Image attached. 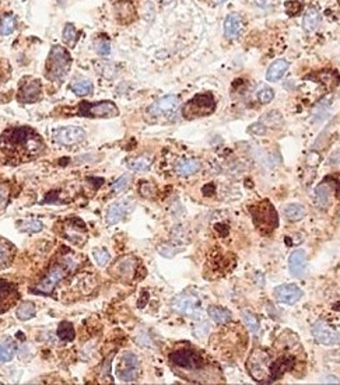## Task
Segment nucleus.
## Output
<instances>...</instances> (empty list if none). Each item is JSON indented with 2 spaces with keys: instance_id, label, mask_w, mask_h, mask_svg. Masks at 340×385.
Here are the masks:
<instances>
[{
  "instance_id": "10",
  "label": "nucleus",
  "mask_w": 340,
  "mask_h": 385,
  "mask_svg": "<svg viewBox=\"0 0 340 385\" xmlns=\"http://www.w3.org/2000/svg\"><path fill=\"white\" fill-rule=\"evenodd\" d=\"M137 261L133 257H123L119 258L115 264L111 266L109 273L116 279L122 280V282H132L135 273H136Z\"/></svg>"
},
{
  "instance_id": "32",
  "label": "nucleus",
  "mask_w": 340,
  "mask_h": 385,
  "mask_svg": "<svg viewBox=\"0 0 340 385\" xmlns=\"http://www.w3.org/2000/svg\"><path fill=\"white\" fill-rule=\"evenodd\" d=\"M151 162H153V158L150 155H139L136 158H132L128 162V165L133 171H146V169L150 168Z\"/></svg>"
},
{
  "instance_id": "39",
  "label": "nucleus",
  "mask_w": 340,
  "mask_h": 385,
  "mask_svg": "<svg viewBox=\"0 0 340 385\" xmlns=\"http://www.w3.org/2000/svg\"><path fill=\"white\" fill-rule=\"evenodd\" d=\"M93 257L96 259L98 266H105V265L109 262V259H111L108 251L104 250V248H96V250H93Z\"/></svg>"
},
{
  "instance_id": "7",
  "label": "nucleus",
  "mask_w": 340,
  "mask_h": 385,
  "mask_svg": "<svg viewBox=\"0 0 340 385\" xmlns=\"http://www.w3.org/2000/svg\"><path fill=\"white\" fill-rule=\"evenodd\" d=\"M118 114H119V111L114 102L83 101L79 104L73 115L86 116V118H114V116H118Z\"/></svg>"
},
{
  "instance_id": "21",
  "label": "nucleus",
  "mask_w": 340,
  "mask_h": 385,
  "mask_svg": "<svg viewBox=\"0 0 340 385\" xmlns=\"http://www.w3.org/2000/svg\"><path fill=\"white\" fill-rule=\"evenodd\" d=\"M242 31V20L237 13L228 14L224 21V35L228 40L237 38Z\"/></svg>"
},
{
  "instance_id": "42",
  "label": "nucleus",
  "mask_w": 340,
  "mask_h": 385,
  "mask_svg": "<svg viewBox=\"0 0 340 385\" xmlns=\"http://www.w3.org/2000/svg\"><path fill=\"white\" fill-rule=\"evenodd\" d=\"M96 45L98 55H101V56H108V55L111 54V45H109L108 41H98Z\"/></svg>"
},
{
  "instance_id": "4",
  "label": "nucleus",
  "mask_w": 340,
  "mask_h": 385,
  "mask_svg": "<svg viewBox=\"0 0 340 385\" xmlns=\"http://www.w3.org/2000/svg\"><path fill=\"white\" fill-rule=\"evenodd\" d=\"M251 215L253 224L256 227V230L263 234V236H270L273 231L277 229L279 226V216L277 212L274 209L272 203L269 201H262V202L252 205Z\"/></svg>"
},
{
  "instance_id": "6",
  "label": "nucleus",
  "mask_w": 340,
  "mask_h": 385,
  "mask_svg": "<svg viewBox=\"0 0 340 385\" xmlns=\"http://www.w3.org/2000/svg\"><path fill=\"white\" fill-rule=\"evenodd\" d=\"M216 109V100L214 95L206 91L202 94L195 95L192 100L186 102L182 108V115L185 119H197L202 116H207L213 114V111Z\"/></svg>"
},
{
  "instance_id": "45",
  "label": "nucleus",
  "mask_w": 340,
  "mask_h": 385,
  "mask_svg": "<svg viewBox=\"0 0 340 385\" xmlns=\"http://www.w3.org/2000/svg\"><path fill=\"white\" fill-rule=\"evenodd\" d=\"M255 6L260 7V9H267V7H273L277 5L279 0H252Z\"/></svg>"
},
{
  "instance_id": "19",
  "label": "nucleus",
  "mask_w": 340,
  "mask_h": 385,
  "mask_svg": "<svg viewBox=\"0 0 340 385\" xmlns=\"http://www.w3.org/2000/svg\"><path fill=\"white\" fill-rule=\"evenodd\" d=\"M17 298H19V293L16 286L7 283L6 280H0V314L9 310L16 303Z\"/></svg>"
},
{
  "instance_id": "22",
  "label": "nucleus",
  "mask_w": 340,
  "mask_h": 385,
  "mask_svg": "<svg viewBox=\"0 0 340 385\" xmlns=\"http://www.w3.org/2000/svg\"><path fill=\"white\" fill-rule=\"evenodd\" d=\"M332 192H333V188L330 186V183H320L315 189V205L320 209H326L332 201Z\"/></svg>"
},
{
  "instance_id": "28",
  "label": "nucleus",
  "mask_w": 340,
  "mask_h": 385,
  "mask_svg": "<svg viewBox=\"0 0 340 385\" xmlns=\"http://www.w3.org/2000/svg\"><path fill=\"white\" fill-rule=\"evenodd\" d=\"M260 123L263 126L279 129L284 125V119H283V116H281L279 111H270V112H266L265 115L260 118Z\"/></svg>"
},
{
  "instance_id": "11",
  "label": "nucleus",
  "mask_w": 340,
  "mask_h": 385,
  "mask_svg": "<svg viewBox=\"0 0 340 385\" xmlns=\"http://www.w3.org/2000/svg\"><path fill=\"white\" fill-rule=\"evenodd\" d=\"M139 358L132 351H125L118 365V377L122 381H135L139 375Z\"/></svg>"
},
{
  "instance_id": "31",
  "label": "nucleus",
  "mask_w": 340,
  "mask_h": 385,
  "mask_svg": "<svg viewBox=\"0 0 340 385\" xmlns=\"http://www.w3.org/2000/svg\"><path fill=\"white\" fill-rule=\"evenodd\" d=\"M58 338L63 340V342H72L76 338V332L73 325L68 322V321L61 322L59 326H58Z\"/></svg>"
},
{
  "instance_id": "36",
  "label": "nucleus",
  "mask_w": 340,
  "mask_h": 385,
  "mask_svg": "<svg viewBox=\"0 0 340 385\" xmlns=\"http://www.w3.org/2000/svg\"><path fill=\"white\" fill-rule=\"evenodd\" d=\"M256 97H258V100L262 102V104H269V102L274 98V91H273L270 87L262 84V86L256 90Z\"/></svg>"
},
{
  "instance_id": "30",
  "label": "nucleus",
  "mask_w": 340,
  "mask_h": 385,
  "mask_svg": "<svg viewBox=\"0 0 340 385\" xmlns=\"http://www.w3.org/2000/svg\"><path fill=\"white\" fill-rule=\"evenodd\" d=\"M70 90L77 95H87L91 94L93 91V83L86 79H79V80H75L72 84H70Z\"/></svg>"
},
{
  "instance_id": "47",
  "label": "nucleus",
  "mask_w": 340,
  "mask_h": 385,
  "mask_svg": "<svg viewBox=\"0 0 340 385\" xmlns=\"http://www.w3.org/2000/svg\"><path fill=\"white\" fill-rule=\"evenodd\" d=\"M7 195H9V190L5 185H0V209L6 205Z\"/></svg>"
},
{
  "instance_id": "8",
  "label": "nucleus",
  "mask_w": 340,
  "mask_h": 385,
  "mask_svg": "<svg viewBox=\"0 0 340 385\" xmlns=\"http://www.w3.org/2000/svg\"><path fill=\"white\" fill-rule=\"evenodd\" d=\"M72 268V265L65 264H55L51 269L48 270L47 276L42 279L40 283L34 287V293L37 294H51L56 284L61 282L63 277H66L69 269Z\"/></svg>"
},
{
  "instance_id": "16",
  "label": "nucleus",
  "mask_w": 340,
  "mask_h": 385,
  "mask_svg": "<svg viewBox=\"0 0 340 385\" xmlns=\"http://www.w3.org/2000/svg\"><path fill=\"white\" fill-rule=\"evenodd\" d=\"M133 208H135V205L130 199H122L119 202L112 203L108 208V212H107V223L109 226L119 223L123 217L129 215L130 212L133 210Z\"/></svg>"
},
{
  "instance_id": "15",
  "label": "nucleus",
  "mask_w": 340,
  "mask_h": 385,
  "mask_svg": "<svg viewBox=\"0 0 340 385\" xmlns=\"http://www.w3.org/2000/svg\"><path fill=\"white\" fill-rule=\"evenodd\" d=\"M178 107H179V97H177V95H165L163 98L157 100L150 107L147 112L154 118L171 116L177 112Z\"/></svg>"
},
{
  "instance_id": "35",
  "label": "nucleus",
  "mask_w": 340,
  "mask_h": 385,
  "mask_svg": "<svg viewBox=\"0 0 340 385\" xmlns=\"http://www.w3.org/2000/svg\"><path fill=\"white\" fill-rule=\"evenodd\" d=\"M42 229H44V224L40 220H27V222L19 223V230L24 231V233H30V234L40 233Z\"/></svg>"
},
{
  "instance_id": "43",
  "label": "nucleus",
  "mask_w": 340,
  "mask_h": 385,
  "mask_svg": "<svg viewBox=\"0 0 340 385\" xmlns=\"http://www.w3.org/2000/svg\"><path fill=\"white\" fill-rule=\"evenodd\" d=\"M286 10L290 16H297L301 12V5L299 2H287Z\"/></svg>"
},
{
  "instance_id": "37",
  "label": "nucleus",
  "mask_w": 340,
  "mask_h": 385,
  "mask_svg": "<svg viewBox=\"0 0 340 385\" xmlns=\"http://www.w3.org/2000/svg\"><path fill=\"white\" fill-rule=\"evenodd\" d=\"M242 319H244L246 328H248L252 333H256V332L259 331L258 318L255 317L253 314H251L249 311H244V312H242Z\"/></svg>"
},
{
  "instance_id": "38",
  "label": "nucleus",
  "mask_w": 340,
  "mask_h": 385,
  "mask_svg": "<svg viewBox=\"0 0 340 385\" xmlns=\"http://www.w3.org/2000/svg\"><path fill=\"white\" fill-rule=\"evenodd\" d=\"M130 179H132V176H130L129 174H125V175H122L121 178H118L115 182L112 183L111 190H112L114 194H119V192H123V190L129 186Z\"/></svg>"
},
{
  "instance_id": "9",
  "label": "nucleus",
  "mask_w": 340,
  "mask_h": 385,
  "mask_svg": "<svg viewBox=\"0 0 340 385\" xmlns=\"http://www.w3.org/2000/svg\"><path fill=\"white\" fill-rule=\"evenodd\" d=\"M42 97V83L35 77H24L21 79L17 91V100L21 104H34L40 101Z\"/></svg>"
},
{
  "instance_id": "12",
  "label": "nucleus",
  "mask_w": 340,
  "mask_h": 385,
  "mask_svg": "<svg viewBox=\"0 0 340 385\" xmlns=\"http://www.w3.org/2000/svg\"><path fill=\"white\" fill-rule=\"evenodd\" d=\"M199 305H200V300L195 296V294H179L175 296L171 301V308L175 311L177 314L181 315H186L191 317L199 312Z\"/></svg>"
},
{
  "instance_id": "44",
  "label": "nucleus",
  "mask_w": 340,
  "mask_h": 385,
  "mask_svg": "<svg viewBox=\"0 0 340 385\" xmlns=\"http://www.w3.org/2000/svg\"><path fill=\"white\" fill-rule=\"evenodd\" d=\"M248 132L255 136H263L266 133V128L259 122V123H253L251 128L248 129Z\"/></svg>"
},
{
  "instance_id": "34",
  "label": "nucleus",
  "mask_w": 340,
  "mask_h": 385,
  "mask_svg": "<svg viewBox=\"0 0 340 385\" xmlns=\"http://www.w3.org/2000/svg\"><path fill=\"white\" fill-rule=\"evenodd\" d=\"M79 41V34L76 31V28L73 24H66V27L63 28V42L68 45V47L73 48L76 47Z\"/></svg>"
},
{
  "instance_id": "20",
  "label": "nucleus",
  "mask_w": 340,
  "mask_h": 385,
  "mask_svg": "<svg viewBox=\"0 0 340 385\" xmlns=\"http://www.w3.org/2000/svg\"><path fill=\"white\" fill-rule=\"evenodd\" d=\"M288 268H290V273L294 277L304 276L306 270L305 251L297 250L291 252V255L288 258Z\"/></svg>"
},
{
  "instance_id": "49",
  "label": "nucleus",
  "mask_w": 340,
  "mask_h": 385,
  "mask_svg": "<svg viewBox=\"0 0 340 385\" xmlns=\"http://www.w3.org/2000/svg\"><path fill=\"white\" fill-rule=\"evenodd\" d=\"M217 3H224V2H227V0H216Z\"/></svg>"
},
{
  "instance_id": "1",
  "label": "nucleus",
  "mask_w": 340,
  "mask_h": 385,
  "mask_svg": "<svg viewBox=\"0 0 340 385\" xmlns=\"http://www.w3.org/2000/svg\"><path fill=\"white\" fill-rule=\"evenodd\" d=\"M45 147L41 135L30 126H12L0 135V150L13 165L40 157Z\"/></svg>"
},
{
  "instance_id": "33",
  "label": "nucleus",
  "mask_w": 340,
  "mask_h": 385,
  "mask_svg": "<svg viewBox=\"0 0 340 385\" xmlns=\"http://www.w3.org/2000/svg\"><path fill=\"white\" fill-rule=\"evenodd\" d=\"M35 312H37L35 305L30 301H26V303H21L20 307L17 308V318L21 321H28L34 317Z\"/></svg>"
},
{
  "instance_id": "27",
  "label": "nucleus",
  "mask_w": 340,
  "mask_h": 385,
  "mask_svg": "<svg viewBox=\"0 0 340 385\" xmlns=\"http://www.w3.org/2000/svg\"><path fill=\"white\" fill-rule=\"evenodd\" d=\"M207 312H209L211 319L218 325H225L231 321V314H230V311H227L225 308H223V307L211 305V307H209Z\"/></svg>"
},
{
  "instance_id": "41",
  "label": "nucleus",
  "mask_w": 340,
  "mask_h": 385,
  "mask_svg": "<svg viewBox=\"0 0 340 385\" xmlns=\"http://www.w3.org/2000/svg\"><path fill=\"white\" fill-rule=\"evenodd\" d=\"M14 357V349L10 345L0 343V363H9Z\"/></svg>"
},
{
  "instance_id": "48",
  "label": "nucleus",
  "mask_w": 340,
  "mask_h": 385,
  "mask_svg": "<svg viewBox=\"0 0 340 385\" xmlns=\"http://www.w3.org/2000/svg\"><path fill=\"white\" fill-rule=\"evenodd\" d=\"M66 2H68V0H58V5H59V6H61V7H65V5H66Z\"/></svg>"
},
{
  "instance_id": "25",
  "label": "nucleus",
  "mask_w": 340,
  "mask_h": 385,
  "mask_svg": "<svg viewBox=\"0 0 340 385\" xmlns=\"http://www.w3.org/2000/svg\"><path fill=\"white\" fill-rule=\"evenodd\" d=\"M14 257V247L6 241L5 238H0V269L7 268L12 264Z\"/></svg>"
},
{
  "instance_id": "24",
  "label": "nucleus",
  "mask_w": 340,
  "mask_h": 385,
  "mask_svg": "<svg viewBox=\"0 0 340 385\" xmlns=\"http://www.w3.org/2000/svg\"><path fill=\"white\" fill-rule=\"evenodd\" d=\"M320 24V14L319 12L315 9V7H309L304 13V17H302V27L308 33H312L315 31L318 26Z\"/></svg>"
},
{
  "instance_id": "29",
  "label": "nucleus",
  "mask_w": 340,
  "mask_h": 385,
  "mask_svg": "<svg viewBox=\"0 0 340 385\" xmlns=\"http://www.w3.org/2000/svg\"><path fill=\"white\" fill-rule=\"evenodd\" d=\"M284 217L290 222H298L301 219H304L305 216V209L298 205V203H291V205H287L284 208Z\"/></svg>"
},
{
  "instance_id": "23",
  "label": "nucleus",
  "mask_w": 340,
  "mask_h": 385,
  "mask_svg": "<svg viewBox=\"0 0 340 385\" xmlns=\"http://www.w3.org/2000/svg\"><path fill=\"white\" fill-rule=\"evenodd\" d=\"M290 68L288 62L284 59H279V61L273 62L272 65L269 66L267 72H266V80L269 81H277L280 80L283 76L286 75V72Z\"/></svg>"
},
{
  "instance_id": "26",
  "label": "nucleus",
  "mask_w": 340,
  "mask_h": 385,
  "mask_svg": "<svg viewBox=\"0 0 340 385\" xmlns=\"http://www.w3.org/2000/svg\"><path fill=\"white\" fill-rule=\"evenodd\" d=\"M175 169H177V174H179L181 176L193 175L200 169V162L196 158H186L179 162Z\"/></svg>"
},
{
  "instance_id": "14",
  "label": "nucleus",
  "mask_w": 340,
  "mask_h": 385,
  "mask_svg": "<svg viewBox=\"0 0 340 385\" xmlns=\"http://www.w3.org/2000/svg\"><path fill=\"white\" fill-rule=\"evenodd\" d=\"M54 139L56 143L69 147V146L83 142L86 139V132H84V129L79 128V126L58 128L54 130Z\"/></svg>"
},
{
  "instance_id": "5",
  "label": "nucleus",
  "mask_w": 340,
  "mask_h": 385,
  "mask_svg": "<svg viewBox=\"0 0 340 385\" xmlns=\"http://www.w3.org/2000/svg\"><path fill=\"white\" fill-rule=\"evenodd\" d=\"M168 358L174 367H177L181 371H202L206 368V360L203 356L196 351L193 347H179L172 350L168 354Z\"/></svg>"
},
{
  "instance_id": "2",
  "label": "nucleus",
  "mask_w": 340,
  "mask_h": 385,
  "mask_svg": "<svg viewBox=\"0 0 340 385\" xmlns=\"http://www.w3.org/2000/svg\"><path fill=\"white\" fill-rule=\"evenodd\" d=\"M295 364V357L291 354H280L274 357L270 351L259 347L252 351L246 360V370L251 377L260 384H272L284 372L291 371Z\"/></svg>"
},
{
  "instance_id": "18",
  "label": "nucleus",
  "mask_w": 340,
  "mask_h": 385,
  "mask_svg": "<svg viewBox=\"0 0 340 385\" xmlns=\"http://www.w3.org/2000/svg\"><path fill=\"white\" fill-rule=\"evenodd\" d=\"M114 10H115L116 20L121 24H130L132 21L136 20V7L132 0L118 2L114 6Z\"/></svg>"
},
{
  "instance_id": "17",
  "label": "nucleus",
  "mask_w": 340,
  "mask_h": 385,
  "mask_svg": "<svg viewBox=\"0 0 340 385\" xmlns=\"http://www.w3.org/2000/svg\"><path fill=\"white\" fill-rule=\"evenodd\" d=\"M274 297L284 304H295L302 297V290L295 284H281L274 289Z\"/></svg>"
},
{
  "instance_id": "40",
  "label": "nucleus",
  "mask_w": 340,
  "mask_h": 385,
  "mask_svg": "<svg viewBox=\"0 0 340 385\" xmlns=\"http://www.w3.org/2000/svg\"><path fill=\"white\" fill-rule=\"evenodd\" d=\"M16 28V20L13 16H7L5 17V20L2 21L0 24V34L2 35H10Z\"/></svg>"
},
{
  "instance_id": "3",
  "label": "nucleus",
  "mask_w": 340,
  "mask_h": 385,
  "mask_svg": "<svg viewBox=\"0 0 340 385\" xmlns=\"http://www.w3.org/2000/svg\"><path fill=\"white\" fill-rule=\"evenodd\" d=\"M72 66V56L66 48L55 45L51 49L45 63V77L51 81H62L66 79Z\"/></svg>"
},
{
  "instance_id": "13",
  "label": "nucleus",
  "mask_w": 340,
  "mask_h": 385,
  "mask_svg": "<svg viewBox=\"0 0 340 385\" xmlns=\"http://www.w3.org/2000/svg\"><path fill=\"white\" fill-rule=\"evenodd\" d=\"M312 336L319 345L323 346H332L340 342L339 332L325 321H316L312 325Z\"/></svg>"
},
{
  "instance_id": "46",
  "label": "nucleus",
  "mask_w": 340,
  "mask_h": 385,
  "mask_svg": "<svg viewBox=\"0 0 340 385\" xmlns=\"http://www.w3.org/2000/svg\"><path fill=\"white\" fill-rule=\"evenodd\" d=\"M9 75H10V68L7 66L6 62H0V84L6 81Z\"/></svg>"
}]
</instances>
